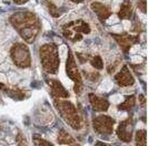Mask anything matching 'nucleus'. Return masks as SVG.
Listing matches in <instances>:
<instances>
[{"label":"nucleus","mask_w":148,"mask_h":146,"mask_svg":"<svg viewBox=\"0 0 148 146\" xmlns=\"http://www.w3.org/2000/svg\"><path fill=\"white\" fill-rule=\"evenodd\" d=\"M89 102H90V105L92 106V109L98 112H105L109 107V102L106 99L100 97L94 93L89 94Z\"/></svg>","instance_id":"ddd939ff"},{"label":"nucleus","mask_w":148,"mask_h":146,"mask_svg":"<svg viewBox=\"0 0 148 146\" xmlns=\"http://www.w3.org/2000/svg\"><path fill=\"white\" fill-rule=\"evenodd\" d=\"M5 92H7L11 97H14L16 100H22L25 97V93L22 91H20V90H7L6 89Z\"/></svg>","instance_id":"aec40b11"},{"label":"nucleus","mask_w":148,"mask_h":146,"mask_svg":"<svg viewBox=\"0 0 148 146\" xmlns=\"http://www.w3.org/2000/svg\"><path fill=\"white\" fill-rule=\"evenodd\" d=\"M70 1H73L75 3H82V2H84V0H70Z\"/></svg>","instance_id":"bb28decb"},{"label":"nucleus","mask_w":148,"mask_h":146,"mask_svg":"<svg viewBox=\"0 0 148 146\" xmlns=\"http://www.w3.org/2000/svg\"><path fill=\"white\" fill-rule=\"evenodd\" d=\"M10 57L12 59V62L18 68H29L31 64V57L28 47L25 43L17 42L10 49Z\"/></svg>","instance_id":"20e7f679"},{"label":"nucleus","mask_w":148,"mask_h":146,"mask_svg":"<svg viewBox=\"0 0 148 146\" xmlns=\"http://www.w3.org/2000/svg\"><path fill=\"white\" fill-rule=\"evenodd\" d=\"M62 29H68L70 31H73L74 33H85V34H88L90 33V26L86 21H84L82 19H78V20H75L69 23H66Z\"/></svg>","instance_id":"9d476101"},{"label":"nucleus","mask_w":148,"mask_h":146,"mask_svg":"<svg viewBox=\"0 0 148 146\" xmlns=\"http://www.w3.org/2000/svg\"><path fill=\"white\" fill-rule=\"evenodd\" d=\"M39 58H40L41 66L46 72L50 73V74L57 72V70L59 69L60 59L58 48L56 47V44H44L39 49Z\"/></svg>","instance_id":"f03ea898"},{"label":"nucleus","mask_w":148,"mask_h":146,"mask_svg":"<svg viewBox=\"0 0 148 146\" xmlns=\"http://www.w3.org/2000/svg\"><path fill=\"white\" fill-rule=\"evenodd\" d=\"M90 8L91 10L97 15V17L99 18L100 21H105L106 19H108L111 15H112V11H111L109 8L107 6H105L104 3L99 2V1H94L90 3Z\"/></svg>","instance_id":"f8f14e48"},{"label":"nucleus","mask_w":148,"mask_h":146,"mask_svg":"<svg viewBox=\"0 0 148 146\" xmlns=\"http://www.w3.org/2000/svg\"><path fill=\"white\" fill-rule=\"evenodd\" d=\"M139 99H140V102L141 103H145V97L143 95H139Z\"/></svg>","instance_id":"cd10ccee"},{"label":"nucleus","mask_w":148,"mask_h":146,"mask_svg":"<svg viewBox=\"0 0 148 146\" xmlns=\"http://www.w3.org/2000/svg\"><path fill=\"white\" fill-rule=\"evenodd\" d=\"M115 81L120 87H130L135 83V79H134L133 74L130 73L127 66H123L121 70L115 75Z\"/></svg>","instance_id":"1a4fd4ad"},{"label":"nucleus","mask_w":148,"mask_h":146,"mask_svg":"<svg viewBox=\"0 0 148 146\" xmlns=\"http://www.w3.org/2000/svg\"><path fill=\"white\" fill-rule=\"evenodd\" d=\"M9 21L27 43H32L41 30L38 17L30 11H17L10 16Z\"/></svg>","instance_id":"f257e3e1"},{"label":"nucleus","mask_w":148,"mask_h":146,"mask_svg":"<svg viewBox=\"0 0 148 146\" xmlns=\"http://www.w3.org/2000/svg\"><path fill=\"white\" fill-rule=\"evenodd\" d=\"M34 142H35V146H52L51 143L47 142L44 139H40V137H35Z\"/></svg>","instance_id":"412c9836"},{"label":"nucleus","mask_w":148,"mask_h":146,"mask_svg":"<svg viewBox=\"0 0 148 146\" xmlns=\"http://www.w3.org/2000/svg\"><path fill=\"white\" fill-rule=\"evenodd\" d=\"M95 146H111V145H109V144H105V143H101V142H97L96 144H95Z\"/></svg>","instance_id":"a878e982"},{"label":"nucleus","mask_w":148,"mask_h":146,"mask_svg":"<svg viewBox=\"0 0 148 146\" xmlns=\"http://www.w3.org/2000/svg\"><path fill=\"white\" fill-rule=\"evenodd\" d=\"M14 2H15L16 5H23V3H26V2H28L29 0H12Z\"/></svg>","instance_id":"b1692460"},{"label":"nucleus","mask_w":148,"mask_h":146,"mask_svg":"<svg viewBox=\"0 0 148 146\" xmlns=\"http://www.w3.org/2000/svg\"><path fill=\"white\" fill-rule=\"evenodd\" d=\"M58 143L60 145H70V144H74L75 139L65 130H60L59 134H58Z\"/></svg>","instance_id":"2eb2a0df"},{"label":"nucleus","mask_w":148,"mask_h":146,"mask_svg":"<svg viewBox=\"0 0 148 146\" xmlns=\"http://www.w3.org/2000/svg\"><path fill=\"white\" fill-rule=\"evenodd\" d=\"M69 146H79V145H77V144H75V143H74V144H70Z\"/></svg>","instance_id":"c85d7f7f"},{"label":"nucleus","mask_w":148,"mask_h":146,"mask_svg":"<svg viewBox=\"0 0 148 146\" xmlns=\"http://www.w3.org/2000/svg\"><path fill=\"white\" fill-rule=\"evenodd\" d=\"M56 107L59 111L61 117L66 121L67 124H69L75 130H79L82 127V121L80 115L78 114V111L75 107V105L69 101L65 100H55Z\"/></svg>","instance_id":"7ed1b4c3"},{"label":"nucleus","mask_w":148,"mask_h":146,"mask_svg":"<svg viewBox=\"0 0 148 146\" xmlns=\"http://www.w3.org/2000/svg\"><path fill=\"white\" fill-rule=\"evenodd\" d=\"M66 73L70 80L74 81L75 83V92L76 94H80L82 91V73L79 72V69L76 64L75 55L71 50L68 51V58L66 61Z\"/></svg>","instance_id":"39448f33"},{"label":"nucleus","mask_w":148,"mask_h":146,"mask_svg":"<svg viewBox=\"0 0 148 146\" xmlns=\"http://www.w3.org/2000/svg\"><path fill=\"white\" fill-rule=\"evenodd\" d=\"M138 7H140L141 11L146 12V0H138Z\"/></svg>","instance_id":"5701e85b"},{"label":"nucleus","mask_w":148,"mask_h":146,"mask_svg":"<svg viewBox=\"0 0 148 146\" xmlns=\"http://www.w3.org/2000/svg\"><path fill=\"white\" fill-rule=\"evenodd\" d=\"M42 1H44V5L48 9V12L50 14V16H52L53 18H58L60 16V12L58 11V8L56 7L52 2L48 1V0H42Z\"/></svg>","instance_id":"f3484780"},{"label":"nucleus","mask_w":148,"mask_h":146,"mask_svg":"<svg viewBox=\"0 0 148 146\" xmlns=\"http://www.w3.org/2000/svg\"><path fill=\"white\" fill-rule=\"evenodd\" d=\"M48 85L50 88L51 94L56 99H67V97H69L68 91L64 88V85L58 80H55V79L48 80Z\"/></svg>","instance_id":"9b49d317"},{"label":"nucleus","mask_w":148,"mask_h":146,"mask_svg":"<svg viewBox=\"0 0 148 146\" xmlns=\"http://www.w3.org/2000/svg\"><path fill=\"white\" fill-rule=\"evenodd\" d=\"M135 104H136L135 95H129V96H127L126 100L124 102L121 103V104H119L118 109L120 111H129V110H132L135 106Z\"/></svg>","instance_id":"dca6fc26"},{"label":"nucleus","mask_w":148,"mask_h":146,"mask_svg":"<svg viewBox=\"0 0 148 146\" xmlns=\"http://www.w3.org/2000/svg\"><path fill=\"white\" fill-rule=\"evenodd\" d=\"M114 124H115L114 118L107 115L96 116L92 121L94 130L101 135H110L114 131Z\"/></svg>","instance_id":"423d86ee"},{"label":"nucleus","mask_w":148,"mask_h":146,"mask_svg":"<svg viewBox=\"0 0 148 146\" xmlns=\"http://www.w3.org/2000/svg\"><path fill=\"white\" fill-rule=\"evenodd\" d=\"M112 38L117 41L120 49L124 52H128L134 44L139 42V36H130L129 33H120V34H111Z\"/></svg>","instance_id":"0eeeda50"},{"label":"nucleus","mask_w":148,"mask_h":146,"mask_svg":"<svg viewBox=\"0 0 148 146\" xmlns=\"http://www.w3.org/2000/svg\"><path fill=\"white\" fill-rule=\"evenodd\" d=\"M18 146H28V145H27V143L23 139H19V141H18Z\"/></svg>","instance_id":"393cba45"},{"label":"nucleus","mask_w":148,"mask_h":146,"mask_svg":"<svg viewBox=\"0 0 148 146\" xmlns=\"http://www.w3.org/2000/svg\"><path fill=\"white\" fill-rule=\"evenodd\" d=\"M117 135L119 139L125 143H129L133 137V121L132 118H127L121 122L117 127Z\"/></svg>","instance_id":"6e6552de"},{"label":"nucleus","mask_w":148,"mask_h":146,"mask_svg":"<svg viewBox=\"0 0 148 146\" xmlns=\"http://www.w3.org/2000/svg\"><path fill=\"white\" fill-rule=\"evenodd\" d=\"M90 64L92 68H95L97 70H103L104 69V61L100 55H95L90 59Z\"/></svg>","instance_id":"6ab92c4d"},{"label":"nucleus","mask_w":148,"mask_h":146,"mask_svg":"<svg viewBox=\"0 0 148 146\" xmlns=\"http://www.w3.org/2000/svg\"><path fill=\"white\" fill-rule=\"evenodd\" d=\"M136 146H146V131L140 130L136 133Z\"/></svg>","instance_id":"a211bd4d"},{"label":"nucleus","mask_w":148,"mask_h":146,"mask_svg":"<svg viewBox=\"0 0 148 146\" xmlns=\"http://www.w3.org/2000/svg\"><path fill=\"white\" fill-rule=\"evenodd\" d=\"M89 74H87V75H85L88 80L92 81V82H95V81H97L98 79H99V73L97 72H88Z\"/></svg>","instance_id":"4be33fe9"},{"label":"nucleus","mask_w":148,"mask_h":146,"mask_svg":"<svg viewBox=\"0 0 148 146\" xmlns=\"http://www.w3.org/2000/svg\"><path fill=\"white\" fill-rule=\"evenodd\" d=\"M133 16V6L129 1H125L121 6L118 11V17L119 19L125 20V19H130Z\"/></svg>","instance_id":"4468645a"}]
</instances>
